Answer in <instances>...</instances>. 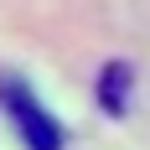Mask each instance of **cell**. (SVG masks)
<instances>
[{
	"instance_id": "cell-1",
	"label": "cell",
	"mask_w": 150,
	"mask_h": 150,
	"mask_svg": "<svg viewBox=\"0 0 150 150\" xmlns=\"http://www.w3.org/2000/svg\"><path fill=\"white\" fill-rule=\"evenodd\" d=\"M0 109H5V114H11V124L21 129L26 150H62V124L42 109V98H36L26 83L0 78Z\"/></svg>"
},
{
	"instance_id": "cell-2",
	"label": "cell",
	"mask_w": 150,
	"mask_h": 150,
	"mask_svg": "<svg viewBox=\"0 0 150 150\" xmlns=\"http://www.w3.org/2000/svg\"><path fill=\"white\" fill-rule=\"evenodd\" d=\"M98 104L109 114H124V104H129V62H109L104 67V78H98Z\"/></svg>"
}]
</instances>
